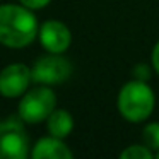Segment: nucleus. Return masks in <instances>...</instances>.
<instances>
[{"label":"nucleus","instance_id":"1","mask_svg":"<svg viewBox=\"0 0 159 159\" xmlns=\"http://www.w3.org/2000/svg\"><path fill=\"white\" fill-rule=\"evenodd\" d=\"M36 16L26 5H0V43L9 48H24L38 36Z\"/></svg>","mask_w":159,"mask_h":159},{"label":"nucleus","instance_id":"2","mask_svg":"<svg viewBox=\"0 0 159 159\" xmlns=\"http://www.w3.org/2000/svg\"><path fill=\"white\" fill-rule=\"evenodd\" d=\"M156 96L145 80L134 79L123 84L118 93V111L127 121L140 123L152 115Z\"/></svg>","mask_w":159,"mask_h":159},{"label":"nucleus","instance_id":"3","mask_svg":"<svg viewBox=\"0 0 159 159\" xmlns=\"http://www.w3.org/2000/svg\"><path fill=\"white\" fill-rule=\"evenodd\" d=\"M57 106V96L50 87H36L22 96L19 103V118L26 123L45 121Z\"/></svg>","mask_w":159,"mask_h":159},{"label":"nucleus","instance_id":"4","mask_svg":"<svg viewBox=\"0 0 159 159\" xmlns=\"http://www.w3.org/2000/svg\"><path fill=\"white\" fill-rule=\"evenodd\" d=\"M29 152V139L21 118L0 121V159H24Z\"/></svg>","mask_w":159,"mask_h":159},{"label":"nucleus","instance_id":"5","mask_svg":"<svg viewBox=\"0 0 159 159\" xmlns=\"http://www.w3.org/2000/svg\"><path fill=\"white\" fill-rule=\"evenodd\" d=\"M72 75V63L62 57V53H50L41 57L34 62L31 69L33 82L43 84V86H53L62 84Z\"/></svg>","mask_w":159,"mask_h":159},{"label":"nucleus","instance_id":"6","mask_svg":"<svg viewBox=\"0 0 159 159\" xmlns=\"http://www.w3.org/2000/svg\"><path fill=\"white\" fill-rule=\"evenodd\" d=\"M31 69L24 63H12L0 72V94L5 98L22 96L31 84Z\"/></svg>","mask_w":159,"mask_h":159},{"label":"nucleus","instance_id":"7","mask_svg":"<svg viewBox=\"0 0 159 159\" xmlns=\"http://www.w3.org/2000/svg\"><path fill=\"white\" fill-rule=\"evenodd\" d=\"M39 41L50 53H63L72 43V33L63 22L50 19L39 26Z\"/></svg>","mask_w":159,"mask_h":159},{"label":"nucleus","instance_id":"8","mask_svg":"<svg viewBox=\"0 0 159 159\" xmlns=\"http://www.w3.org/2000/svg\"><path fill=\"white\" fill-rule=\"evenodd\" d=\"M33 159H70L74 157L72 151L63 144V139L58 137H43L34 144L31 151Z\"/></svg>","mask_w":159,"mask_h":159},{"label":"nucleus","instance_id":"9","mask_svg":"<svg viewBox=\"0 0 159 159\" xmlns=\"http://www.w3.org/2000/svg\"><path fill=\"white\" fill-rule=\"evenodd\" d=\"M46 127L50 135L65 139L74 130V118L67 110H53V113L46 118Z\"/></svg>","mask_w":159,"mask_h":159},{"label":"nucleus","instance_id":"10","mask_svg":"<svg viewBox=\"0 0 159 159\" xmlns=\"http://www.w3.org/2000/svg\"><path fill=\"white\" fill-rule=\"evenodd\" d=\"M142 140L152 152H159V121L145 125L142 130Z\"/></svg>","mask_w":159,"mask_h":159},{"label":"nucleus","instance_id":"11","mask_svg":"<svg viewBox=\"0 0 159 159\" xmlns=\"http://www.w3.org/2000/svg\"><path fill=\"white\" fill-rule=\"evenodd\" d=\"M120 157L121 159H151V157H154V152L145 144L144 145L134 144V145H128L127 149H123Z\"/></svg>","mask_w":159,"mask_h":159},{"label":"nucleus","instance_id":"12","mask_svg":"<svg viewBox=\"0 0 159 159\" xmlns=\"http://www.w3.org/2000/svg\"><path fill=\"white\" fill-rule=\"evenodd\" d=\"M22 5H26L28 9L34 11V9H43L50 4V0H19Z\"/></svg>","mask_w":159,"mask_h":159},{"label":"nucleus","instance_id":"13","mask_svg":"<svg viewBox=\"0 0 159 159\" xmlns=\"http://www.w3.org/2000/svg\"><path fill=\"white\" fill-rule=\"evenodd\" d=\"M151 65L152 69L156 70V74L159 75V41L154 45V48H152V53H151Z\"/></svg>","mask_w":159,"mask_h":159},{"label":"nucleus","instance_id":"14","mask_svg":"<svg viewBox=\"0 0 159 159\" xmlns=\"http://www.w3.org/2000/svg\"><path fill=\"white\" fill-rule=\"evenodd\" d=\"M156 156H157V159H159V152H156Z\"/></svg>","mask_w":159,"mask_h":159}]
</instances>
